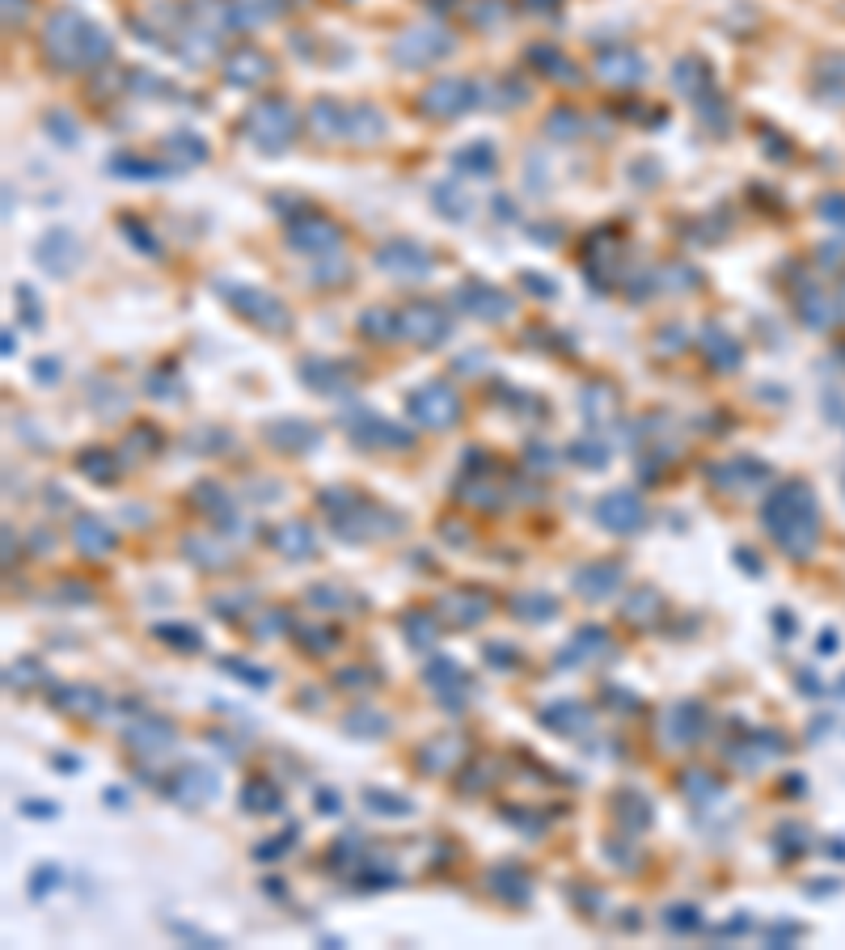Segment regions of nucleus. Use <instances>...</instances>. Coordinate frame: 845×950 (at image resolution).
Here are the masks:
<instances>
[{
    "label": "nucleus",
    "mask_w": 845,
    "mask_h": 950,
    "mask_svg": "<svg viewBox=\"0 0 845 950\" xmlns=\"http://www.w3.org/2000/svg\"><path fill=\"white\" fill-rule=\"evenodd\" d=\"M47 51H51L59 64H85V68H89L97 59H106L111 42H106V34L97 26H89V22H81L72 9H64V13H56L47 22Z\"/></svg>",
    "instance_id": "nucleus-1"
},
{
    "label": "nucleus",
    "mask_w": 845,
    "mask_h": 950,
    "mask_svg": "<svg viewBox=\"0 0 845 950\" xmlns=\"http://www.w3.org/2000/svg\"><path fill=\"white\" fill-rule=\"evenodd\" d=\"M765 524H769V533L782 537V545H787L790 553H795V545L804 553L807 545H812V537H816V511H812L807 486H782V490L769 498V507H765Z\"/></svg>",
    "instance_id": "nucleus-2"
},
{
    "label": "nucleus",
    "mask_w": 845,
    "mask_h": 950,
    "mask_svg": "<svg viewBox=\"0 0 845 950\" xmlns=\"http://www.w3.org/2000/svg\"><path fill=\"white\" fill-rule=\"evenodd\" d=\"M410 414L423 418V427H448V423L461 414V401L453 398V389L448 385H427L410 398Z\"/></svg>",
    "instance_id": "nucleus-3"
},
{
    "label": "nucleus",
    "mask_w": 845,
    "mask_h": 950,
    "mask_svg": "<svg viewBox=\"0 0 845 950\" xmlns=\"http://www.w3.org/2000/svg\"><path fill=\"white\" fill-rule=\"evenodd\" d=\"M250 127H254V139H258L266 152H275L292 139V111L283 102H263V106L250 114Z\"/></svg>",
    "instance_id": "nucleus-4"
},
{
    "label": "nucleus",
    "mask_w": 845,
    "mask_h": 950,
    "mask_svg": "<svg viewBox=\"0 0 845 950\" xmlns=\"http://www.w3.org/2000/svg\"><path fill=\"white\" fill-rule=\"evenodd\" d=\"M398 326H402L406 338H415V343H440L444 334H448V317L440 313V309H431V304H410L402 317H398Z\"/></svg>",
    "instance_id": "nucleus-5"
},
{
    "label": "nucleus",
    "mask_w": 845,
    "mask_h": 950,
    "mask_svg": "<svg viewBox=\"0 0 845 950\" xmlns=\"http://www.w3.org/2000/svg\"><path fill=\"white\" fill-rule=\"evenodd\" d=\"M465 106H470V85L453 81V76L436 81L427 94H423V111L436 114V119H453V114H461Z\"/></svg>",
    "instance_id": "nucleus-6"
},
{
    "label": "nucleus",
    "mask_w": 845,
    "mask_h": 950,
    "mask_svg": "<svg viewBox=\"0 0 845 950\" xmlns=\"http://www.w3.org/2000/svg\"><path fill=\"white\" fill-rule=\"evenodd\" d=\"M596 520L605 524V528H613V533H634V528H643L647 511H643V503L634 495H609L596 507Z\"/></svg>",
    "instance_id": "nucleus-7"
},
{
    "label": "nucleus",
    "mask_w": 845,
    "mask_h": 950,
    "mask_svg": "<svg viewBox=\"0 0 845 950\" xmlns=\"http://www.w3.org/2000/svg\"><path fill=\"white\" fill-rule=\"evenodd\" d=\"M461 309H470L473 317H486V321H503V317L512 313V300L503 296V291L486 288V283H478V279H470L465 288H461Z\"/></svg>",
    "instance_id": "nucleus-8"
},
{
    "label": "nucleus",
    "mask_w": 845,
    "mask_h": 950,
    "mask_svg": "<svg viewBox=\"0 0 845 950\" xmlns=\"http://www.w3.org/2000/svg\"><path fill=\"white\" fill-rule=\"evenodd\" d=\"M376 262L385 266L389 275H402V279L427 275V266H431L427 254H423L418 246H410V241H393V246H385L381 254H376Z\"/></svg>",
    "instance_id": "nucleus-9"
},
{
    "label": "nucleus",
    "mask_w": 845,
    "mask_h": 950,
    "mask_svg": "<svg viewBox=\"0 0 845 950\" xmlns=\"http://www.w3.org/2000/svg\"><path fill=\"white\" fill-rule=\"evenodd\" d=\"M233 300H237V309H241V313L254 317V321H258V326H266V330H283V326H288V313H283V304L271 300L266 291L241 288V291H233Z\"/></svg>",
    "instance_id": "nucleus-10"
},
{
    "label": "nucleus",
    "mask_w": 845,
    "mask_h": 950,
    "mask_svg": "<svg viewBox=\"0 0 845 950\" xmlns=\"http://www.w3.org/2000/svg\"><path fill=\"white\" fill-rule=\"evenodd\" d=\"M39 258L47 262V266H56V275H68L72 266H76V258H81V241L72 233H47V241L39 246Z\"/></svg>",
    "instance_id": "nucleus-11"
},
{
    "label": "nucleus",
    "mask_w": 845,
    "mask_h": 950,
    "mask_svg": "<svg viewBox=\"0 0 845 950\" xmlns=\"http://www.w3.org/2000/svg\"><path fill=\"white\" fill-rule=\"evenodd\" d=\"M292 246H296V249H334V246H338V229L326 224V220H318V216L296 220V224H292Z\"/></svg>",
    "instance_id": "nucleus-12"
},
{
    "label": "nucleus",
    "mask_w": 845,
    "mask_h": 950,
    "mask_svg": "<svg viewBox=\"0 0 845 950\" xmlns=\"http://www.w3.org/2000/svg\"><path fill=\"white\" fill-rule=\"evenodd\" d=\"M127 739H131L139 752H161V748L174 739V727H169L166 718H144V722H139V727L131 730Z\"/></svg>",
    "instance_id": "nucleus-13"
},
{
    "label": "nucleus",
    "mask_w": 845,
    "mask_h": 950,
    "mask_svg": "<svg viewBox=\"0 0 845 950\" xmlns=\"http://www.w3.org/2000/svg\"><path fill=\"white\" fill-rule=\"evenodd\" d=\"M76 545L89 550V553H106L114 545V537H111L106 524H97L94 515H85V520H76Z\"/></svg>",
    "instance_id": "nucleus-14"
},
{
    "label": "nucleus",
    "mask_w": 845,
    "mask_h": 950,
    "mask_svg": "<svg viewBox=\"0 0 845 950\" xmlns=\"http://www.w3.org/2000/svg\"><path fill=\"white\" fill-rule=\"evenodd\" d=\"M600 76H609V81H638L643 64L634 56H625V51H613V56H600Z\"/></svg>",
    "instance_id": "nucleus-15"
},
{
    "label": "nucleus",
    "mask_w": 845,
    "mask_h": 950,
    "mask_svg": "<svg viewBox=\"0 0 845 950\" xmlns=\"http://www.w3.org/2000/svg\"><path fill=\"white\" fill-rule=\"evenodd\" d=\"M258 76H266V59L263 56L241 51V56L229 59V81H233V85H250V81H258Z\"/></svg>",
    "instance_id": "nucleus-16"
},
{
    "label": "nucleus",
    "mask_w": 845,
    "mask_h": 950,
    "mask_svg": "<svg viewBox=\"0 0 845 950\" xmlns=\"http://www.w3.org/2000/svg\"><path fill=\"white\" fill-rule=\"evenodd\" d=\"M279 550L292 553V558H305V553H313V533H309L305 524L279 528Z\"/></svg>",
    "instance_id": "nucleus-17"
},
{
    "label": "nucleus",
    "mask_w": 845,
    "mask_h": 950,
    "mask_svg": "<svg viewBox=\"0 0 845 950\" xmlns=\"http://www.w3.org/2000/svg\"><path fill=\"white\" fill-rule=\"evenodd\" d=\"M613 570H617V566H596V570H583L580 592L596 600V596H605L609 587H617V578H622V575H613Z\"/></svg>",
    "instance_id": "nucleus-18"
},
{
    "label": "nucleus",
    "mask_w": 845,
    "mask_h": 950,
    "mask_svg": "<svg viewBox=\"0 0 845 950\" xmlns=\"http://www.w3.org/2000/svg\"><path fill=\"white\" fill-rule=\"evenodd\" d=\"M216 790V782H211V773L194 769V782H186V773H182V785H178V799L182 802H203Z\"/></svg>",
    "instance_id": "nucleus-19"
},
{
    "label": "nucleus",
    "mask_w": 845,
    "mask_h": 950,
    "mask_svg": "<svg viewBox=\"0 0 845 950\" xmlns=\"http://www.w3.org/2000/svg\"><path fill=\"white\" fill-rule=\"evenodd\" d=\"M246 807H254V811H279V790L271 782L246 785Z\"/></svg>",
    "instance_id": "nucleus-20"
},
{
    "label": "nucleus",
    "mask_w": 845,
    "mask_h": 950,
    "mask_svg": "<svg viewBox=\"0 0 845 950\" xmlns=\"http://www.w3.org/2000/svg\"><path fill=\"white\" fill-rule=\"evenodd\" d=\"M453 161H457V166H470L465 174H486V169L495 166V152L486 148V144H473V148H461Z\"/></svg>",
    "instance_id": "nucleus-21"
},
{
    "label": "nucleus",
    "mask_w": 845,
    "mask_h": 950,
    "mask_svg": "<svg viewBox=\"0 0 845 950\" xmlns=\"http://www.w3.org/2000/svg\"><path fill=\"white\" fill-rule=\"evenodd\" d=\"M715 338H719V334L706 330V338H702V351H710L719 368H735V363H740V346H735V343H715Z\"/></svg>",
    "instance_id": "nucleus-22"
},
{
    "label": "nucleus",
    "mask_w": 845,
    "mask_h": 950,
    "mask_svg": "<svg viewBox=\"0 0 845 950\" xmlns=\"http://www.w3.org/2000/svg\"><path fill=\"white\" fill-rule=\"evenodd\" d=\"M389 722L381 714H368V710H360V714L346 718V730H355V735H381Z\"/></svg>",
    "instance_id": "nucleus-23"
},
{
    "label": "nucleus",
    "mask_w": 845,
    "mask_h": 950,
    "mask_svg": "<svg viewBox=\"0 0 845 950\" xmlns=\"http://www.w3.org/2000/svg\"><path fill=\"white\" fill-rule=\"evenodd\" d=\"M436 199H440V211L444 216H457V220H465V211H470V207H465V194H453V186H440V191H436Z\"/></svg>",
    "instance_id": "nucleus-24"
},
{
    "label": "nucleus",
    "mask_w": 845,
    "mask_h": 950,
    "mask_svg": "<svg viewBox=\"0 0 845 950\" xmlns=\"http://www.w3.org/2000/svg\"><path fill=\"white\" fill-rule=\"evenodd\" d=\"M427 685L431 689H444V685H461V668H453V663H431V672H427Z\"/></svg>",
    "instance_id": "nucleus-25"
},
{
    "label": "nucleus",
    "mask_w": 845,
    "mask_h": 950,
    "mask_svg": "<svg viewBox=\"0 0 845 950\" xmlns=\"http://www.w3.org/2000/svg\"><path fill=\"white\" fill-rule=\"evenodd\" d=\"M368 802H373V807H385L381 815H406V811H410V802H406V799H385V794H376V790L368 794Z\"/></svg>",
    "instance_id": "nucleus-26"
},
{
    "label": "nucleus",
    "mask_w": 845,
    "mask_h": 950,
    "mask_svg": "<svg viewBox=\"0 0 845 950\" xmlns=\"http://www.w3.org/2000/svg\"><path fill=\"white\" fill-rule=\"evenodd\" d=\"M157 633H161V638H178L174 647H186V650H194V647H199V633H194V630H169V625H161V630H157Z\"/></svg>",
    "instance_id": "nucleus-27"
},
{
    "label": "nucleus",
    "mask_w": 845,
    "mask_h": 950,
    "mask_svg": "<svg viewBox=\"0 0 845 950\" xmlns=\"http://www.w3.org/2000/svg\"><path fill=\"white\" fill-rule=\"evenodd\" d=\"M406 625L415 630V647H427L431 638H436V625H431V621H423V625H418V617H410Z\"/></svg>",
    "instance_id": "nucleus-28"
},
{
    "label": "nucleus",
    "mask_w": 845,
    "mask_h": 950,
    "mask_svg": "<svg viewBox=\"0 0 845 950\" xmlns=\"http://www.w3.org/2000/svg\"><path fill=\"white\" fill-rule=\"evenodd\" d=\"M668 925H672V929H689V925H697V912H693V909H672Z\"/></svg>",
    "instance_id": "nucleus-29"
},
{
    "label": "nucleus",
    "mask_w": 845,
    "mask_h": 950,
    "mask_svg": "<svg viewBox=\"0 0 845 950\" xmlns=\"http://www.w3.org/2000/svg\"><path fill=\"white\" fill-rule=\"evenodd\" d=\"M34 368H39V381H56L59 376V363H47V359H39Z\"/></svg>",
    "instance_id": "nucleus-30"
},
{
    "label": "nucleus",
    "mask_w": 845,
    "mask_h": 950,
    "mask_svg": "<svg viewBox=\"0 0 845 950\" xmlns=\"http://www.w3.org/2000/svg\"><path fill=\"white\" fill-rule=\"evenodd\" d=\"M528 4H537V9H545V4H554V0H528Z\"/></svg>",
    "instance_id": "nucleus-31"
}]
</instances>
